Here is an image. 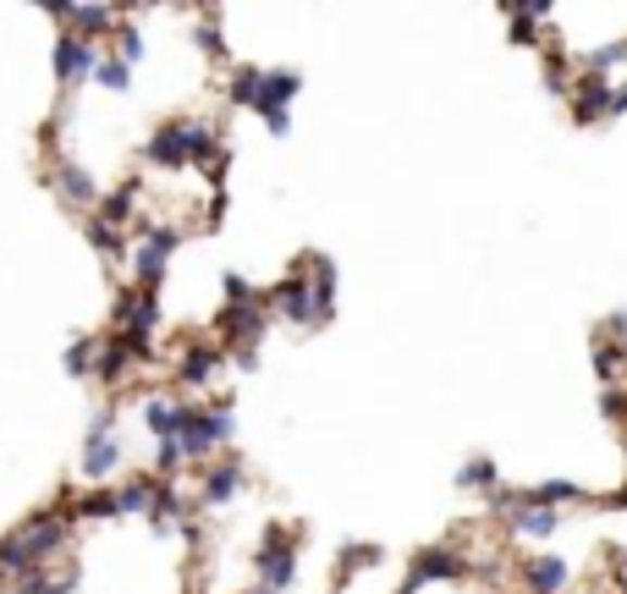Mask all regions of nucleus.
Listing matches in <instances>:
<instances>
[{
	"label": "nucleus",
	"mask_w": 627,
	"mask_h": 594,
	"mask_svg": "<svg viewBox=\"0 0 627 594\" xmlns=\"http://www.w3.org/2000/svg\"><path fill=\"white\" fill-rule=\"evenodd\" d=\"M237 430V413L231 402H183V418H176V452L183 463H210Z\"/></svg>",
	"instance_id": "nucleus-2"
},
{
	"label": "nucleus",
	"mask_w": 627,
	"mask_h": 594,
	"mask_svg": "<svg viewBox=\"0 0 627 594\" xmlns=\"http://www.w3.org/2000/svg\"><path fill=\"white\" fill-rule=\"evenodd\" d=\"M176 534H183L188 545H204V523H193V518H183V523H176Z\"/></svg>",
	"instance_id": "nucleus-41"
},
{
	"label": "nucleus",
	"mask_w": 627,
	"mask_h": 594,
	"mask_svg": "<svg viewBox=\"0 0 627 594\" xmlns=\"http://www.w3.org/2000/svg\"><path fill=\"white\" fill-rule=\"evenodd\" d=\"M95 353H100L95 336H77V342L66 347V358H61V364H66V375H72V380H88V375H95Z\"/></svg>",
	"instance_id": "nucleus-30"
},
{
	"label": "nucleus",
	"mask_w": 627,
	"mask_h": 594,
	"mask_svg": "<svg viewBox=\"0 0 627 594\" xmlns=\"http://www.w3.org/2000/svg\"><path fill=\"white\" fill-rule=\"evenodd\" d=\"M176 418H183V402H171V396H149L143 402V424H149L154 441H176Z\"/></svg>",
	"instance_id": "nucleus-24"
},
{
	"label": "nucleus",
	"mask_w": 627,
	"mask_h": 594,
	"mask_svg": "<svg viewBox=\"0 0 627 594\" xmlns=\"http://www.w3.org/2000/svg\"><path fill=\"white\" fill-rule=\"evenodd\" d=\"M253 594H271V589H253Z\"/></svg>",
	"instance_id": "nucleus-44"
},
{
	"label": "nucleus",
	"mask_w": 627,
	"mask_h": 594,
	"mask_svg": "<svg viewBox=\"0 0 627 594\" xmlns=\"http://www.w3.org/2000/svg\"><path fill=\"white\" fill-rule=\"evenodd\" d=\"M122 66H138L143 61V34L138 28H116V50H111Z\"/></svg>",
	"instance_id": "nucleus-36"
},
{
	"label": "nucleus",
	"mask_w": 627,
	"mask_h": 594,
	"mask_svg": "<svg viewBox=\"0 0 627 594\" xmlns=\"http://www.w3.org/2000/svg\"><path fill=\"white\" fill-rule=\"evenodd\" d=\"M138 193H143V182H138V177H133V182H122L116 193H105V199L95 204V220H105V226H116V231H122V226L133 220V210H138Z\"/></svg>",
	"instance_id": "nucleus-22"
},
{
	"label": "nucleus",
	"mask_w": 627,
	"mask_h": 594,
	"mask_svg": "<svg viewBox=\"0 0 627 594\" xmlns=\"http://www.w3.org/2000/svg\"><path fill=\"white\" fill-rule=\"evenodd\" d=\"M72 518H83V523H105V518H122L116 513V490H88V495H77L72 506H66Z\"/></svg>",
	"instance_id": "nucleus-25"
},
{
	"label": "nucleus",
	"mask_w": 627,
	"mask_h": 594,
	"mask_svg": "<svg viewBox=\"0 0 627 594\" xmlns=\"http://www.w3.org/2000/svg\"><path fill=\"white\" fill-rule=\"evenodd\" d=\"M611 89L616 83L611 77H594V72H578L573 77V122L578 127H594V122H611Z\"/></svg>",
	"instance_id": "nucleus-9"
},
{
	"label": "nucleus",
	"mask_w": 627,
	"mask_h": 594,
	"mask_svg": "<svg viewBox=\"0 0 627 594\" xmlns=\"http://www.w3.org/2000/svg\"><path fill=\"white\" fill-rule=\"evenodd\" d=\"M66 540H72V513H34L12 534H0V583L45 572V561L66 551Z\"/></svg>",
	"instance_id": "nucleus-1"
},
{
	"label": "nucleus",
	"mask_w": 627,
	"mask_h": 594,
	"mask_svg": "<svg viewBox=\"0 0 627 594\" xmlns=\"http://www.w3.org/2000/svg\"><path fill=\"white\" fill-rule=\"evenodd\" d=\"M253 567H259V589L271 594H287L298 583V534H287L281 523L264 529L259 551H253Z\"/></svg>",
	"instance_id": "nucleus-3"
},
{
	"label": "nucleus",
	"mask_w": 627,
	"mask_h": 594,
	"mask_svg": "<svg viewBox=\"0 0 627 594\" xmlns=\"http://www.w3.org/2000/svg\"><path fill=\"white\" fill-rule=\"evenodd\" d=\"M183 248V231L176 226H138V242L127 248V260H133V276H138V287H149V292H160V276H165V265H171V253Z\"/></svg>",
	"instance_id": "nucleus-4"
},
{
	"label": "nucleus",
	"mask_w": 627,
	"mask_h": 594,
	"mask_svg": "<svg viewBox=\"0 0 627 594\" xmlns=\"http://www.w3.org/2000/svg\"><path fill=\"white\" fill-rule=\"evenodd\" d=\"M221 364H226V347H221V342H188L183 358H176V380H183L188 391H193V386H210V380L221 375Z\"/></svg>",
	"instance_id": "nucleus-13"
},
{
	"label": "nucleus",
	"mask_w": 627,
	"mask_h": 594,
	"mask_svg": "<svg viewBox=\"0 0 627 594\" xmlns=\"http://www.w3.org/2000/svg\"><path fill=\"white\" fill-rule=\"evenodd\" d=\"M616 116H627V83H616V89H611V122Z\"/></svg>",
	"instance_id": "nucleus-42"
},
{
	"label": "nucleus",
	"mask_w": 627,
	"mask_h": 594,
	"mask_svg": "<svg viewBox=\"0 0 627 594\" xmlns=\"http://www.w3.org/2000/svg\"><path fill=\"white\" fill-rule=\"evenodd\" d=\"M143 160L160 165V172H188V132H183V116L176 122H160L143 143Z\"/></svg>",
	"instance_id": "nucleus-11"
},
{
	"label": "nucleus",
	"mask_w": 627,
	"mask_h": 594,
	"mask_svg": "<svg viewBox=\"0 0 627 594\" xmlns=\"http://www.w3.org/2000/svg\"><path fill=\"white\" fill-rule=\"evenodd\" d=\"M193 45H199L210 61H226V39H221V7H210V12H204V23L193 28Z\"/></svg>",
	"instance_id": "nucleus-32"
},
{
	"label": "nucleus",
	"mask_w": 627,
	"mask_h": 594,
	"mask_svg": "<svg viewBox=\"0 0 627 594\" xmlns=\"http://www.w3.org/2000/svg\"><path fill=\"white\" fill-rule=\"evenodd\" d=\"M50 182H55V193H61L72 210H95V204H100L95 177H88L83 165H72V160H61V165H55V172H50Z\"/></svg>",
	"instance_id": "nucleus-19"
},
{
	"label": "nucleus",
	"mask_w": 627,
	"mask_h": 594,
	"mask_svg": "<svg viewBox=\"0 0 627 594\" xmlns=\"http://www.w3.org/2000/svg\"><path fill=\"white\" fill-rule=\"evenodd\" d=\"M512 45L534 50V45H540V28H534V23H517V17H512Z\"/></svg>",
	"instance_id": "nucleus-39"
},
{
	"label": "nucleus",
	"mask_w": 627,
	"mask_h": 594,
	"mask_svg": "<svg viewBox=\"0 0 627 594\" xmlns=\"http://www.w3.org/2000/svg\"><path fill=\"white\" fill-rule=\"evenodd\" d=\"M556 529H562V513H551V506H528V501L506 506V534L517 540H551Z\"/></svg>",
	"instance_id": "nucleus-16"
},
{
	"label": "nucleus",
	"mask_w": 627,
	"mask_h": 594,
	"mask_svg": "<svg viewBox=\"0 0 627 594\" xmlns=\"http://www.w3.org/2000/svg\"><path fill=\"white\" fill-rule=\"evenodd\" d=\"M122 468V441H116V413H100L83 435V479H111Z\"/></svg>",
	"instance_id": "nucleus-6"
},
{
	"label": "nucleus",
	"mask_w": 627,
	"mask_h": 594,
	"mask_svg": "<svg viewBox=\"0 0 627 594\" xmlns=\"http://www.w3.org/2000/svg\"><path fill=\"white\" fill-rule=\"evenodd\" d=\"M259 77H264L259 66H237V72H231V83H226V100L253 111V105H259Z\"/></svg>",
	"instance_id": "nucleus-29"
},
{
	"label": "nucleus",
	"mask_w": 627,
	"mask_h": 594,
	"mask_svg": "<svg viewBox=\"0 0 627 594\" xmlns=\"http://www.w3.org/2000/svg\"><path fill=\"white\" fill-rule=\"evenodd\" d=\"M88 242H95V253H105V260L111 265H127V237L116 231V226H105V220H95V215H88Z\"/></svg>",
	"instance_id": "nucleus-26"
},
{
	"label": "nucleus",
	"mask_w": 627,
	"mask_h": 594,
	"mask_svg": "<svg viewBox=\"0 0 627 594\" xmlns=\"http://www.w3.org/2000/svg\"><path fill=\"white\" fill-rule=\"evenodd\" d=\"M50 61H55V83H61V89H77L83 77H95L100 45H88V39H77V34H61Z\"/></svg>",
	"instance_id": "nucleus-10"
},
{
	"label": "nucleus",
	"mask_w": 627,
	"mask_h": 594,
	"mask_svg": "<svg viewBox=\"0 0 627 594\" xmlns=\"http://www.w3.org/2000/svg\"><path fill=\"white\" fill-rule=\"evenodd\" d=\"M330 594H341V589H330Z\"/></svg>",
	"instance_id": "nucleus-45"
},
{
	"label": "nucleus",
	"mask_w": 627,
	"mask_h": 594,
	"mask_svg": "<svg viewBox=\"0 0 627 594\" xmlns=\"http://www.w3.org/2000/svg\"><path fill=\"white\" fill-rule=\"evenodd\" d=\"M303 94V72H292V66H281V72H264L259 77V116H281L292 100Z\"/></svg>",
	"instance_id": "nucleus-14"
},
{
	"label": "nucleus",
	"mask_w": 627,
	"mask_h": 594,
	"mask_svg": "<svg viewBox=\"0 0 627 594\" xmlns=\"http://www.w3.org/2000/svg\"><path fill=\"white\" fill-rule=\"evenodd\" d=\"M468 556L457 551V545H424L418 556H413V567H407V583H402V594H418L424 583H457V578H468Z\"/></svg>",
	"instance_id": "nucleus-5"
},
{
	"label": "nucleus",
	"mask_w": 627,
	"mask_h": 594,
	"mask_svg": "<svg viewBox=\"0 0 627 594\" xmlns=\"http://www.w3.org/2000/svg\"><path fill=\"white\" fill-rule=\"evenodd\" d=\"M627 364V342H594V375L616 380V369Z\"/></svg>",
	"instance_id": "nucleus-35"
},
{
	"label": "nucleus",
	"mask_w": 627,
	"mask_h": 594,
	"mask_svg": "<svg viewBox=\"0 0 627 594\" xmlns=\"http://www.w3.org/2000/svg\"><path fill=\"white\" fill-rule=\"evenodd\" d=\"M375 561H380V545H369V540H347V545L336 551V572H341V578L364 572V567H375Z\"/></svg>",
	"instance_id": "nucleus-27"
},
{
	"label": "nucleus",
	"mask_w": 627,
	"mask_h": 594,
	"mask_svg": "<svg viewBox=\"0 0 627 594\" xmlns=\"http://www.w3.org/2000/svg\"><path fill=\"white\" fill-rule=\"evenodd\" d=\"M183 132H188V165H199V172H210V165L226 154V143H221V122L183 116Z\"/></svg>",
	"instance_id": "nucleus-18"
},
{
	"label": "nucleus",
	"mask_w": 627,
	"mask_h": 594,
	"mask_svg": "<svg viewBox=\"0 0 627 594\" xmlns=\"http://www.w3.org/2000/svg\"><path fill=\"white\" fill-rule=\"evenodd\" d=\"M523 583H528V594H567V583H573V567L562 561V556H528L523 561Z\"/></svg>",
	"instance_id": "nucleus-17"
},
{
	"label": "nucleus",
	"mask_w": 627,
	"mask_h": 594,
	"mask_svg": "<svg viewBox=\"0 0 627 594\" xmlns=\"http://www.w3.org/2000/svg\"><path fill=\"white\" fill-rule=\"evenodd\" d=\"M95 83H100V89H111V94H127V89H133V66H122L116 55L100 50V61H95Z\"/></svg>",
	"instance_id": "nucleus-28"
},
{
	"label": "nucleus",
	"mask_w": 627,
	"mask_h": 594,
	"mask_svg": "<svg viewBox=\"0 0 627 594\" xmlns=\"http://www.w3.org/2000/svg\"><path fill=\"white\" fill-rule=\"evenodd\" d=\"M298 260H303V281H309V303H314V330H319L336 314V260H330V253H298Z\"/></svg>",
	"instance_id": "nucleus-8"
},
{
	"label": "nucleus",
	"mask_w": 627,
	"mask_h": 594,
	"mask_svg": "<svg viewBox=\"0 0 627 594\" xmlns=\"http://www.w3.org/2000/svg\"><path fill=\"white\" fill-rule=\"evenodd\" d=\"M127 369H133V353H127V336L116 330V336H105L100 353H95V380L122 386V380H127Z\"/></svg>",
	"instance_id": "nucleus-20"
},
{
	"label": "nucleus",
	"mask_w": 627,
	"mask_h": 594,
	"mask_svg": "<svg viewBox=\"0 0 627 594\" xmlns=\"http://www.w3.org/2000/svg\"><path fill=\"white\" fill-rule=\"evenodd\" d=\"M457 484H463V490H485V495H490V490H496V457H468V463L457 468Z\"/></svg>",
	"instance_id": "nucleus-33"
},
{
	"label": "nucleus",
	"mask_w": 627,
	"mask_h": 594,
	"mask_svg": "<svg viewBox=\"0 0 627 594\" xmlns=\"http://www.w3.org/2000/svg\"><path fill=\"white\" fill-rule=\"evenodd\" d=\"M605 330H611V336H627V314H611V319H605Z\"/></svg>",
	"instance_id": "nucleus-43"
},
{
	"label": "nucleus",
	"mask_w": 627,
	"mask_h": 594,
	"mask_svg": "<svg viewBox=\"0 0 627 594\" xmlns=\"http://www.w3.org/2000/svg\"><path fill=\"white\" fill-rule=\"evenodd\" d=\"M221 287H226V303H259V298H264V292H253L237 270H226V276H221Z\"/></svg>",
	"instance_id": "nucleus-38"
},
{
	"label": "nucleus",
	"mask_w": 627,
	"mask_h": 594,
	"mask_svg": "<svg viewBox=\"0 0 627 594\" xmlns=\"http://www.w3.org/2000/svg\"><path fill=\"white\" fill-rule=\"evenodd\" d=\"M248 490V468L237 463V457H226V463H215V468H204V484H199V501L204 506H226V501H237Z\"/></svg>",
	"instance_id": "nucleus-15"
},
{
	"label": "nucleus",
	"mask_w": 627,
	"mask_h": 594,
	"mask_svg": "<svg viewBox=\"0 0 627 594\" xmlns=\"http://www.w3.org/2000/svg\"><path fill=\"white\" fill-rule=\"evenodd\" d=\"M627 61V39H616V45H600V50H589V55H578V72H594V77H605L611 66H622Z\"/></svg>",
	"instance_id": "nucleus-34"
},
{
	"label": "nucleus",
	"mask_w": 627,
	"mask_h": 594,
	"mask_svg": "<svg viewBox=\"0 0 627 594\" xmlns=\"http://www.w3.org/2000/svg\"><path fill=\"white\" fill-rule=\"evenodd\" d=\"M204 226L215 231V226H226V193H215L210 199V210H204Z\"/></svg>",
	"instance_id": "nucleus-40"
},
{
	"label": "nucleus",
	"mask_w": 627,
	"mask_h": 594,
	"mask_svg": "<svg viewBox=\"0 0 627 594\" xmlns=\"http://www.w3.org/2000/svg\"><path fill=\"white\" fill-rule=\"evenodd\" d=\"M546 89L556 100H573V61L562 50H546Z\"/></svg>",
	"instance_id": "nucleus-31"
},
{
	"label": "nucleus",
	"mask_w": 627,
	"mask_h": 594,
	"mask_svg": "<svg viewBox=\"0 0 627 594\" xmlns=\"http://www.w3.org/2000/svg\"><path fill=\"white\" fill-rule=\"evenodd\" d=\"M622 490H627V484H622Z\"/></svg>",
	"instance_id": "nucleus-46"
},
{
	"label": "nucleus",
	"mask_w": 627,
	"mask_h": 594,
	"mask_svg": "<svg viewBox=\"0 0 627 594\" xmlns=\"http://www.w3.org/2000/svg\"><path fill=\"white\" fill-rule=\"evenodd\" d=\"M264 308H271V314H281V319H292V325H303V330H314V303H309L303 260H292V276H281L271 292H264Z\"/></svg>",
	"instance_id": "nucleus-7"
},
{
	"label": "nucleus",
	"mask_w": 627,
	"mask_h": 594,
	"mask_svg": "<svg viewBox=\"0 0 627 594\" xmlns=\"http://www.w3.org/2000/svg\"><path fill=\"white\" fill-rule=\"evenodd\" d=\"M517 501H528V506H551V513H562V506H573V501H589V490H584V484H573V479H546V484H534V490H517Z\"/></svg>",
	"instance_id": "nucleus-21"
},
{
	"label": "nucleus",
	"mask_w": 627,
	"mask_h": 594,
	"mask_svg": "<svg viewBox=\"0 0 627 594\" xmlns=\"http://www.w3.org/2000/svg\"><path fill=\"white\" fill-rule=\"evenodd\" d=\"M600 418H611V424L627 418V391H622V386H605V391H600Z\"/></svg>",
	"instance_id": "nucleus-37"
},
{
	"label": "nucleus",
	"mask_w": 627,
	"mask_h": 594,
	"mask_svg": "<svg viewBox=\"0 0 627 594\" xmlns=\"http://www.w3.org/2000/svg\"><path fill=\"white\" fill-rule=\"evenodd\" d=\"M154 473H138V479H127L122 490H116V513L122 518H149L154 513Z\"/></svg>",
	"instance_id": "nucleus-23"
},
{
	"label": "nucleus",
	"mask_w": 627,
	"mask_h": 594,
	"mask_svg": "<svg viewBox=\"0 0 627 594\" xmlns=\"http://www.w3.org/2000/svg\"><path fill=\"white\" fill-rule=\"evenodd\" d=\"M55 23H72V34L77 39H88V45H95L100 34H116V7H72V0H66V7H61V0H50V7H45Z\"/></svg>",
	"instance_id": "nucleus-12"
}]
</instances>
